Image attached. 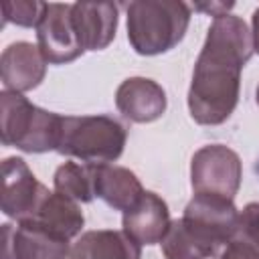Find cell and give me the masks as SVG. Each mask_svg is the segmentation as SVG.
<instances>
[{
    "label": "cell",
    "mask_w": 259,
    "mask_h": 259,
    "mask_svg": "<svg viewBox=\"0 0 259 259\" xmlns=\"http://www.w3.org/2000/svg\"><path fill=\"white\" fill-rule=\"evenodd\" d=\"M253 34L233 14L214 18L188 91L190 115L204 125L223 123L239 101L241 69L251 59Z\"/></svg>",
    "instance_id": "6da1fadb"
},
{
    "label": "cell",
    "mask_w": 259,
    "mask_h": 259,
    "mask_svg": "<svg viewBox=\"0 0 259 259\" xmlns=\"http://www.w3.org/2000/svg\"><path fill=\"white\" fill-rule=\"evenodd\" d=\"M239 233V212L231 198L194 194L184 217L170 223L162 239L166 259H221L225 247Z\"/></svg>",
    "instance_id": "7a4b0ae2"
},
{
    "label": "cell",
    "mask_w": 259,
    "mask_h": 259,
    "mask_svg": "<svg viewBox=\"0 0 259 259\" xmlns=\"http://www.w3.org/2000/svg\"><path fill=\"white\" fill-rule=\"evenodd\" d=\"M190 20V8L176 0H140L127 4V38L140 55H160L176 47Z\"/></svg>",
    "instance_id": "3957f363"
},
{
    "label": "cell",
    "mask_w": 259,
    "mask_h": 259,
    "mask_svg": "<svg viewBox=\"0 0 259 259\" xmlns=\"http://www.w3.org/2000/svg\"><path fill=\"white\" fill-rule=\"evenodd\" d=\"M0 130L6 146H16L24 152H49L59 148L63 115L32 105L16 91H2Z\"/></svg>",
    "instance_id": "277c9868"
},
{
    "label": "cell",
    "mask_w": 259,
    "mask_h": 259,
    "mask_svg": "<svg viewBox=\"0 0 259 259\" xmlns=\"http://www.w3.org/2000/svg\"><path fill=\"white\" fill-rule=\"evenodd\" d=\"M125 130L107 115L63 117V132L57 152L81 158L87 164H105L123 152Z\"/></svg>",
    "instance_id": "5b68a950"
},
{
    "label": "cell",
    "mask_w": 259,
    "mask_h": 259,
    "mask_svg": "<svg viewBox=\"0 0 259 259\" xmlns=\"http://www.w3.org/2000/svg\"><path fill=\"white\" fill-rule=\"evenodd\" d=\"M190 176L196 194H217L233 200L241 184L239 156L221 144L204 146L192 158Z\"/></svg>",
    "instance_id": "8992f818"
},
{
    "label": "cell",
    "mask_w": 259,
    "mask_h": 259,
    "mask_svg": "<svg viewBox=\"0 0 259 259\" xmlns=\"http://www.w3.org/2000/svg\"><path fill=\"white\" fill-rule=\"evenodd\" d=\"M49 190L34 178L24 160L6 158L2 162V210L18 223L28 221Z\"/></svg>",
    "instance_id": "52a82bcc"
},
{
    "label": "cell",
    "mask_w": 259,
    "mask_h": 259,
    "mask_svg": "<svg viewBox=\"0 0 259 259\" xmlns=\"http://www.w3.org/2000/svg\"><path fill=\"white\" fill-rule=\"evenodd\" d=\"M38 51L49 63H69L83 53L75 24L73 4H47L45 16L36 26Z\"/></svg>",
    "instance_id": "ba28073f"
},
{
    "label": "cell",
    "mask_w": 259,
    "mask_h": 259,
    "mask_svg": "<svg viewBox=\"0 0 259 259\" xmlns=\"http://www.w3.org/2000/svg\"><path fill=\"white\" fill-rule=\"evenodd\" d=\"M69 241L22 221L18 227L2 225V259H67Z\"/></svg>",
    "instance_id": "9c48e42d"
},
{
    "label": "cell",
    "mask_w": 259,
    "mask_h": 259,
    "mask_svg": "<svg viewBox=\"0 0 259 259\" xmlns=\"http://www.w3.org/2000/svg\"><path fill=\"white\" fill-rule=\"evenodd\" d=\"M73 24L83 51L105 49L115 36L117 6L111 2H75Z\"/></svg>",
    "instance_id": "30bf717a"
},
{
    "label": "cell",
    "mask_w": 259,
    "mask_h": 259,
    "mask_svg": "<svg viewBox=\"0 0 259 259\" xmlns=\"http://www.w3.org/2000/svg\"><path fill=\"white\" fill-rule=\"evenodd\" d=\"M168 229V206L154 192H144V196L132 208L123 210V231L140 245L162 243Z\"/></svg>",
    "instance_id": "8fae6325"
},
{
    "label": "cell",
    "mask_w": 259,
    "mask_h": 259,
    "mask_svg": "<svg viewBox=\"0 0 259 259\" xmlns=\"http://www.w3.org/2000/svg\"><path fill=\"white\" fill-rule=\"evenodd\" d=\"M117 109L132 121L146 123L158 119L166 109V93L152 79H125L115 93Z\"/></svg>",
    "instance_id": "7c38bea8"
},
{
    "label": "cell",
    "mask_w": 259,
    "mask_h": 259,
    "mask_svg": "<svg viewBox=\"0 0 259 259\" xmlns=\"http://www.w3.org/2000/svg\"><path fill=\"white\" fill-rule=\"evenodd\" d=\"M89 168L93 180V194L111 208L127 210L144 196L140 180L127 168L109 164H89Z\"/></svg>",
    "instance_id": "4fadbf2b"
},
{
    "label": "cell",
    "mask_w": 259,
    "mask_h": 259,
    "mask_svg": "<svg viewBox=\"0 0 259 259\" xmlns=\"http://www.w3.org/2000/svg\"><path fill=\"white\" fill-rule=\"evenodd\" d=\"M0 73L8 91H28L45 77V57L30 42H14L2 53Z\"/></svg>",
    "instance_id": "5bb4252c"
},
{
    "label": "cell",
    "mask_w": 259,
    "mask_h": 259,
    "mask_svg": "<svg viewBox=\"0 0 259 259\" xmlns=\"http://www.w3.org/2000/svg\"><path fill=\"white\" fill-rule=\"evenodd\" d=\"M142 249L125 231H89L73 245L69 259H140Z\"/></svg>",
    "instance_id": "9a60e30c"
},
{
    "label": "cell",
    "mask_w": 259,
    "mask_h": 259,
    "mask_svg": "<svg viewBox=\"0 0 259 259\" xmlns=\"http://www.w3.org/2000/svg\"><path fill=\"white\" fill-rule=\"evenodd\" d=\"M28 221L67 241L75 237L83 227V214L77 202L59 192H49Z\"/></svg>",
    "instance_id": "2e32d148"
},
{
    "label": "cell",
    "mask_w": 259,
    "mask_h": 259,
    "mask_svg": "<svg viewBox=\"0 0 259 259\" xmlns=\"http://www.w3.org/2000/svg\"><path fill=\"white\" fill-rule=\"evenodd\" d=\"M55 190L75 202H89L95 196L89 164L81 166L77 162H65L61 168H57Z\"/></svg>",
    "instance_id": "e0dca14e"
},
{
    "label": "cell",
    "mask_w": 259,
    "mask_h": 259,
    "mask_svg": "<svg viewBox=\"0 0 259 259\" xmlns=\"http://www.w3.org/2000/svg\"><path fill=\"white\" fill-rule=\"evenodd\" d=\"M0 10H2V24L4 22H14L20 26H38L45 10H47V2H36V0H2L0 2Z\"/></svg>",
    "instance_id": "ac0fdd59"
},
{
    "label": "cell",
    "mask_w": 259,
    "mask_h": 259,
    "mask_svg": "<svg viewBox=\"0 0 259 259\" xmlns=\"http://www.w3.org/2000/svg\"><path fill=\"white\" fill-rule=\"evenodd\" d=\"M239 237L259 251V202H251L239 212Z\"/></svg>",
    "instance_id": "d6986e66"
},
{
    "label": "cell",
    "mask_w": 259,
    "mask_h": 259,
    "mask_svg": "<svg viewBox=\"0 0 259 259\" xmlns=\"http://www.w3.org/2000/svg\"><path fill=\"white\" fill-rule=\"evenodd\" d=\"M221 259H259V251L253 245H249L243 237L237 235L235 239L229 241Z\"/></svg>",
    "instance_id": "ffe728a7"
},
{
    "label": "cell",
    "mask_w": 259,
    "mask_h": 259,
    "mask_svg": "<svg viewBox=\"0 0 259 259\" xmlns=\"http://www.w3.org/2000/svg\"><path fill=\"white\" fill-rule=\"evenodd\" d=\"M194 8H196V10H202V12H208V14H212L214 18H221V16H225L223 12H227L229 8H233V2H229V4H225V2H210V4H194Z\"/></svg>",
    "instance_id": "44dd1931"
},
{
    "label": "cell",
    "mask_w": 259,
    "mask_h": 259,
    "mask_svg": "<svg viewBox=\"0 0 259 259\" xmlns=\"http://www.w3.org/2000/svg\"><path fill=\"white\" fill-rule=\"evenodd\" d=\"M253 49L259 53V8L253 12Z\"/></svg>",
    "instance_id": "7402d4cb"
},
{
    "label": "cell",
    "mask_w": 259,
    "mask_h": 259,
    "mask_svg": "<svg viewBox=\"0 0 259 259\" xmlns=\"http://www.w3.org/2000/svg\"><path fill=\"white\" fill-rule=\"evenodd\" d=\"M255 172H257V176H259V158H257V162H255Z\"/></svg>",
    "instance_id": "603a6c76"
},
{
    "label": "cell",
    "mask_w": 259,
    "mask_h": 259,
    "mask_svg": "<svg viewBox=\"0 0 259 259\" xmlns=\"http://www.w3.org/2000/svg\"><path fill=\"white\" fill-rule=\"evenodd\" d=\"M257 103H259V87H257Z\"/></svg>",
    "instance_id": "cb8c5ba5"
}]
</instances>
